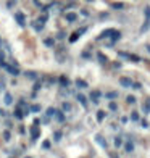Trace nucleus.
I'll use <instances>...</instances> for the list:
<instances>
[{
    "label": "nucleus",
    "mask_w": 150,
    "mask_h": 158,
    "mask_svg": "<svg viewBox=\"0 0 150 158\" xmlns=\"http://www.w3.org/2000/svg\"><path fill=\"white\" fill-rule=\"evenodd\" d=\"M76 85H77L79 89H85V87H87V82L82 81V79H76Z\"/></svg>",
    "instance_id": "nucleus-8"
},
{
    "label": "nucleus",
    "mask_w": 150,
    "mask_h": 158,
    "mask_svg": "<svg viewBox=\"0 0 150 158\" xmlns=\"http://www.w3.org/2000/svg\"><path fill=\"white\" fill-rule=\"evenodd\" d=\"M26 76L29 79H35V73H32V71H29V73H26Z\"/></svg>",
    "instance_id": "nucleus-30"
},
{
    "label": "nucleus",
    "mask_w": 150,
    "mask_h": 158,
    "mask_svg": "<svg viewBox=\"0 0 150 158\" xmlns=\"http://www.w3.org/2000/svg\"><path fill=\"white\" fill-rule=\"evenodd\" d=\"M26 158H31V156H26Z\"/></svg>",
    "instance_id": "nucleus-39"
},
{
    "label": "nucleus",
    "mask_w": 150,
    "mask_h": 158,
    "mask_svg": "<svg viewBox=\"0 0 150 158\" xmlns=\"http://www.w3.org/2000/svg\"><path fill=\"white\" fill-rule=\"evenodd\" d=\"M15 116H16L18 119H21V118H23V116H24V114H23V113H21V110H19V108H16V110H15Z\"/></svg>",
    "instance_id": "nucleus-21"
},
{
    "label": "nucleus",
    "mask_w": 150,
    "mask_h": 158,
    "mask_svg": "<svg viewBox=\"0 0 150 158\" xmlns=\"http://www.w3.org/2000/svg\"><path fill=\"white\" fill-rule=\"evenodd\" d=\"M79 35H81V34L77 32V31H76V32H73V34L69 35V42H71V44H74V42H76L77 39H79Z\"/></svg>",
    "instance_id": "nucleus-7"
},
{
    "label": "nucleus",
    "mask_w": 150,
    "mask_h": 158,
    "mask_svg": "<svg viewBox=\"0 0 150 158\" xmlns=\"http://www.w3.org/2000/svg\"><path fill=\"white\" fill-rule=\"evenodd\" d=\"M126 102L129 103V105L135 103V97H132V95H127V97H126Z\"/></svg>",
    "instance_id": "nucleus-19"
},
{
    "label": "nucleus",
    "mask_w": 150,
    "mask_h": 158,
    "mask_svg": "<svg viewBox=\"0 0 150 158\" xmlns=\"http://www.w3.org/2000/svg\"><path fill=\"white\" fill-rule=\"evenodd\" d=\"M47 116H55V110L53 108H48L47 110Z\"/></svg>",
    "instance_id": "nucleus-28"
},
{
    "label": "nucleus",
    "mask_w": 150,
    "mask_h": 158,
    "mask_svg": "<svg viewBox=\"0 0 150 158\" xmlns=\"http://www.w3.org/2000/svg\"><path fill=\"white\" fill-rule=\"evenodd\" d=\"M87 2H94V0H87Z\"/></svg>",
    "instance_id": "nucleus-38"
},
{
    "label": "nucleus",
    "mask_w": 150,
    "mask_h": 158,
    "mask_svg": "<svg viewBox=\"0 0 150 158\" xmlns=\"http://www.w3.org/2000/svg\"><path fill=\"white\" fill-rule=\"evenodd\" d=\"M77 19V15L76 13H66V21H69V23H73V21Z\"/></svg>",
    "instance_id": "nucleus-6"
},
{
    "label": "nucleus",
    "mask_w": 150,
    "mask_h": 158,
    "mask_svg": "<svg viewBox=\"0 0 150 158\" xmlns=\"http://www.w3.org/2000/svg\"><path fill=\"white\" fill-rule=\"evenodd\" d=\"M145 18L150 19V6H147V8H145Z\"/></svg>",
    "instance_id": "nucleus-31"
},
{
    "label": "nucleus",
    "mask_w": 150,
    "mask_h": 158,
    "mask_svg": "<svg viewBox=\"0 0 150 158\" xmlns=\"http://www.w3.org/2000/svg\"><path fill=\"white\" fill-rule=\"evenodd\" d=\"M60 82H61V85H63V87H68V84H69L68 77H65V76H61V77H60Z\"/></svg>",
    "instance_id": "nucleus-15"
},
{
    "label": "nucleus",
    "mask_w": 150,
    "mask_h": 158,
    "mask_svg": "<svg viewBox=\"0 0 150 158\" xmlns=\"http://www.w3.org/2000/svg\"><path fill=\"white\" fill-rule=\"evenodd\" d=\"M118 97V92H108L106 94V98H116Z\"/></svg>",
    "instance_id": "nucleus-22"
},
{
    "label": "nucleus",
    "mask_w": 150,
    "mask_h": 158,
    "mask_svg": "<svg viewBox=\"0 0 150 158\" xmlns=\"http://www.w3.org/2000/svg\"><path fill=\"white\" fill-rule=\"evenodd\" d=\"M97 58L100 60V63H102V64H105L106 61H108V60H106V56H105L103 53H98V55H97Z\"/></svg>",
    "instance_id": "nucleus-16"
},
{
    "label": "nucleus",
    "mask_w": 150,
    "mask_h": 158,
    "mask_svg": "<svg viewBox=\"0 0 150 158\" xmlns=\"http://www.w3.org/2000/svg\"><path fill=\"white\" fill-rule=\"evenodd\" d=\"M77 100H79V103H81L82 106H87V100H85L84 95H77Z\"/></svg>",
    "instance_id": "nucleus-14"
},
{
    "label": "nucleus",
    "mask_w": 150,
    "mask_h": 158,
    "mask_svg": "<svg viewBox=\"0 0 150 158\" xmlns=\"http://www.w3.org/2000/svg\"><path fill=\"white\" fill-rule=\"evenodd\" d=\"M29 110H31V111H34V113H35V111H40V105H32Z\"/></svg>",
    "instance_id": "nucleus-27"
},
{
    "label": "nucleus",
    "mask_w": 150,
    "mask_h": 158,
    "mask_svg": "<svg viewBox=\"0 0 150 158\" xmlns=\"http://www.w3.org/2000/svg\"><path fill=\"white\" fill-rule=\"evenodd\" d=\"M100 95H102V94H100L98 90H94V92L90 94V100H92L94 103H98V98H100Z\"/></svg>",
    "instance_id": "nucleus-5"
},
{
    "label": "nucleus",
    "mask_w": 150,
    "mask_h": 158,
    "mask_svg": "<svg viewBox=\"0 0 150 158\" xmlns=\"http://www.w3.org/2000/svg\"><path fill=\"white\" fill-rule=\"evenodd\" d=\"M147 52H150V45H147Z\"/></svg>",
    "instance_id": "nucleus-37"
},
{
    "label": "nucleus",
    "mask_w": 150,
    "mask_h": 158,
    "mask_svg": "<svg viewBox=\"0 0 150 158\" xmlns=\"http://www.w3.org/2000/svg\"><path fill=\"white\" fill-rule=\"evenodd\" d=\"M3 102L6 103V105H11L13 103V97H11V94H5V100Z\"/></svg>",
    "instance_id": "nucleus-13"
},
{
    "label": "nucleus",
    "mask_w": 150,
    "mask_h": 158,
    "mask_svg": "<svg viewBox=\"0 0 150 158\" xmlns=\"http://www.w3.org/2000/svg\"><path fill=\"white\" fill-rule=\"evenodd\" d=\"M48 147H50V142L45 140V142H44V148H48Z\"/></svg>",
    "instance_id": "nucleus-34"
},
{
    "label": "nucleus",
    "mask_w": 150,
    "mask_h": 158,
    "mask_svg": "<svg viewBox=\"0 0 150 158\" xmlns=\"http://www.w3.org/2000/svg\"><path fill=\"white\" fill-rule=\"evenodd\" d=\"M61 139V132H55V140H60Z\"/></svg>",
    "instance_id": "nucleus-33"
},
{
    "label": "nucleus",
    "mask_w": 150,
    "mask_h": 158,
    "mask_svg": "<svg viewBox=\"0 0 150 158\" xmlns=\"http://www.w3.org/2000/svg\"><path fill=\"white\" fill-rule=\"evenodd\" d=\"M119 84L121 85H123V87H131V85H132V81H131V79L129 77H119Z\"/></svg>",
    "instance_id": "nucleus-2"
},
{
    "label": "nucleus",
    "mask_w": 150,
    "mask_h": 158,
    "mask_svg": "<svg viewBox=\"0 0 150 158\" xmlns=\"http://www.w3.org/2000/svg\"><path fill=\"white\" fill-rule=\"evenodd\" d=\"M123 3H113V8H123Z\"/></svg>",
    "instance_id": "nucleus-32"
},
{
    "label": "nucleus",
    "mask_w": 150,
    "mask_h": 158,
    "mask_svg": "<svg viewBox=\"0 0 150 158\" xmlns=\"http://www.w3.org/2000/svg\"><path fill=\"white\" fill-rule=\"evenodd\" d=\"M132 148H134V145H132V142H131V140H127V142L124 143V150H126L127 153H131V152H132Z\"/></svg>",
    "instance_id": "nucleus-9"
},
{
    "label": "nucleus",
    "mask_w": 150,
    "mask_h": 158,
    "mask_svg": "<svg viewBox=\"0 0 150 158\" xmlns=\"http://www.w3.org/2000/svg\"><path fill=\"white\" fill-rule=\"evenodd\" d=\"M144 113H145V114L150 113V98H147L145 103H144Z\"/></svg>",
    "instance_id": "nucleus-12"
},
{
    "label": "nucleus",
    "mask_w": 150,
    "mask_h": 158,
    "mask_svg": "<svg viewBox=\"0 0 150 158\" xmlns=\"http://www.w3.org/2000/svg\"><path fill=\"white\" fill-rule=\"evenodd\" d=\"M131 119H132V121H139V114H137V111L131 113Z\"/></svg>",
    "instance_id": "nucleus-26"
},
{
    "label": "nucleus",
    "mask_w": 150,
    "mask_h": 158,
    "mask_svg": "<svg viewBox=\"0 0 150 158\" xmlns=\"http://www.w3.org/2000/svg\"><path fill=\"white\" fill-rule=\"evenodd\" d=\"M140 87H142V84H140V82H132V85H131V89H135V90L140 89Z\"/></svg>",
    "instance_id": "nucleus-25"
},
{
    "label": "nucleus",
    "mask_w": 150,
    "mask_h": 158,
    "mask_svg": "<svg viewBox=\"0 0 150 158\" xmlns=\"http://www.w3.org/2000/svg\"><path fill=\"white\" fill-rule=\"evenodd\" d=\"M95 140H97V143H100V145H102L103 148H106V142L103 140L102 135H95Z\"/></svg>",
    "instance_id": "nucleus-10"
},
{
    "label": "nucleus",
    "mask_w": 150,
    "mask_h": 158,
    "mask_svg": "<svg viewBox=\"0 0 150 158\" xmlns=\"http://www.w3.org/2000/svg\"><path fill=\"white\" fill-rule=\"evenodd\" d=\"M108 108H110L111 111H116V108H118V105H116L115 102H110V105H108Z\"/></svg>",
    "instance_id": "nucleus-23"
},
{
    "label": "nucleus",
    "mask_w": 150,
    "mask_h": 158,
    "mask_svg": "<svg viewBox=\"0 0 150 158\" xmlns=\"http://www.w3.org/2000/svg\"><path fill=\"white\" fill-rule=\"evenodd\" d=\"M0 114H5V111H3V110H0Z\"/></svg>",
    "instance_id": "nucleus-36"
},
{
    "label": "nucleus",
    "mask_w": 150,
    "mask_h": 158,
    "mask_svg": "<svg viewBox=\"0 0 150 158\" xmlns=\"http://www.w3.org/2000/svg\"><path fill=\"white\" fill-rule=\"evenodd\" d=\"M121 143H123V140H121V137H116V139H115V145H116V147H119Z\"/></svg>",
    "instance_id": "nucleus-29"
},
{
    "label": "nucleus",
    "mask_w": 150,
    "mask_h": 158,
    "mask_svg": "<svg viewBox=\"0 0 150 158\" xmlns=\"http://www.w3.org/2000/svg\"><path fill=\"white\" fill-rule=\"evenodd\" d=\"M39 134H40V132H39V126H37V124H34V126L31 127V137L35 140V139L39 137Z\"/></svg>",
    "instance_id": "nucleus-3"
},
{
    "label": "nucleus",
    "mask_w": 150,
    "mask_h": 158,
    "mask_svg": "<svg viewBox=\"0 0 150 158\" xmlns=\"http://www.w3.org/2000/svg\"><path fill=\"white\" fill-rule=\"evenodd\" d=\"M110 158H118V155L116 153H110Z\"/></svg>",
    "instance_id": "nucleus-35"
},
{
    "label": "nucleus",
    "mask_w": 150,
    "mask_h": 158,
    "mask_svg": "<svg viewBox=\"0 0 150 158\" xmlns=\"http://www.w3.org/2000/svg\"><path fill=\"white\" fill-rule=\"evenodd\" d=\"M44 44H45L47 47H53V44H55V40H53V39H45V40H44Z\"/></svg>",
    "instance_id": "nucleus-18"
},
{
    "label": "nucleus",
    "mask_w": 150,
    "mask_h": 158,
    "mask_svg": "<svg viewBox=\"0 0 150 158\" xmlns=\"http://www.w3.org/2000/svg\"><path fill=\"white\" fill-rule=\"evenodd\" d=\"M61 108H63V110H65V111H69V110H71V105H69L68 102H65V103H63V105H61Z\"/></svg>",
    "instance_id": "nucleus-24"
},
{
    "label": "nucleus",
    "mask_w": 150,
    "mask_h": 158,
    "mask_svg": "<svg viewBox=\"0 0 150 158\" xmlns=\"http://www.w3.org/2000/svg\"><path fill=\"white\" fill-rule=\"evenodd\" d=\"M15 18H16V21H18V24H19V26H24V24H26L24 15H23V13H15Z\"/></svg>",
    "instance_id": "nucleus-4"
},
{
    "label": "nucleus",
    "mask_w": 150,
    "mask_h": 158,
    "mask_svg": "<svg viewBox=\"0 0 150 158\" xmlns=\"http://www.w3.org/2000/svg\"><path fill=\"white\" fill-rule=\"evenodd\" d=\"M105 37H113V40H111V44L115 40H118L119 37H121V34H119V31H116V29H105L102 34L98 35V39H105Z\"/></svg>",
    "instance_id": "nucleus-1"
},
{
    "label": "nucleus",
    "mask_w": 150,
    "mask_h": 158,
    "mask_svg": "<svg viewBox=\"0 0 150 158\" xmlns=\"http://www.w3.org/2000/svg\"><path fill=\"white\" fill-rule=\"evenodd\" d=\"M55 116L58 121H65V114H63L61 111H55Z\"/></svg>",
    "instance_id": "nucleus-17"
},
{
    "label": "nucleus",
    "mask_w": 150,
    "mask_h": 158,
    "mask_svg": "<svg viewBox=\"0 0 150 158\" xmlns=\"http://www.w3.org/2000/svg\"><path fill=\"white\" fill-rule=\"evenodd\" d=\"M105 116H106V113H105V111H102V110L97 111V121H98V123H102Z\"/></svg>",
    "instance_id": "nucleus-11"
},
{
    "label": "nucleus",
    "mask_w": 150,
    "mask_h": 158,
    "mask_svg": "<svg viewBox=\"0 0 150 158\" xmlns=\"http://www.w3.org/2000/svg\"><path fill=\"white\" fill-rule=\"evenodd\" d=\"M10 137H11L10 131H3V140H6V142H8V140H10Z\"/></svg>",
    "instance_id": "nucleus-20"
}]
</instances>
